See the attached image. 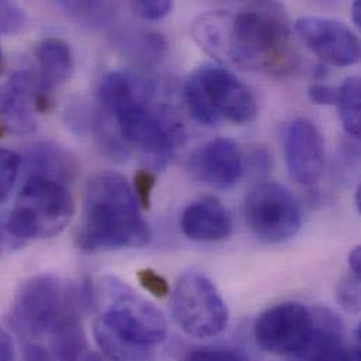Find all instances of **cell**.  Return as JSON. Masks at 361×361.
Returning a JSON list of instances; mask_svg holds the SVG:
<instances>
[{
  "mask_svg": "<svg viewBox=\"0 0 361 361\" xmlns=\"http://www.w3.org/2000/svg\"><path fill=\"white\" fill-rule=\"evenodd\" d=\"M314 326V312L298 302H281L266 310L256 321L255 341L264 352L298 357Z\"/></svg>",
  "mask_w": 361,
  "mask_h": 361,
  "instance_id": "cell-10",
  "label": "cell"
},
{
  "mask_svg": "<svg viewBox=\"0 0 361 361\" xmlns=\"http://www.w3.org/2000/svg\"><path fill=\"white\" fill-rule=\"evenodd\" d=\"M20 164L21 161L17 154L10 149L0 148V202L8 197L18 176Z\"/></svg>",
  "mask_w": 361,
  "mask_h": 361,
  "instance_id": "cell-24",
  "label": "cell"
},
{
  "mask_svg": "<svg viewBox=\"0 0 361 361\" xmlns=\"http://www.w3.org/2000/svg\"><path fill=\"white\" fill-rule=\"evenodd\" d=\"M352 346L346 345L342 324L331 312L321 310L314 314V326L298 356L302 361H348Z\"/></svg>",
  "mask_w": 361,
  "mask_h": 361,
  "instance_id": "cell-16",
  "label": "cell"
},
{
  "mask_svg": "<svg viewBox=\"0 0 361 361\" xmlns=\"http://www.w3.org/2000/svg\"><path fill=\"white\" fill-rule=\"evenodd\" d=\"M56 6L73 21L90 30L110 25L118 10V4L110 1H58Z\"/></svg>",
  "mask_w": 361,
  "mask_h": 361,
  "instance_id": "cell-21",
  "label": "cell"
},
{
  "mask_svg": "<svg viewBox=\"0 0 361 361\" xmlns=\"http://www.w3.org/2000/svg\"><path fill=\"white\" fill-rule=\"evenodd\" d=\"M284 158L290 176L311 185L325 171V144L319 130L305 118H295L284 130Z\"/></svg>",
  "mask_w": 361,
  "mask_h": 361,
  "instance_id": "cell-12",
  "label": "cell"
},
{
  "mask_svg": "<svg viewBox=\"0 0 361 361\" xmlns=\"http://www.w3.org/2000/svg\"><path fill=\"white\" fill-rule=\"evenodd\" d=\"M295 32L304 45L334 66H352L360 61V41L342 21L305 16L295 21Z\"/></svg>",
  "mask_w": 361,
  "mask_h": 361,
  "instance_id": "cell-11",
  "label": "cell"
},
{
  "mask_svg": "<svg viewBox=\"0 0 361 361\" xmlns=\"http://www.w3.org/2000/svg\"><path fill=\"white\" fill-rule=\"evenodd\" d=\"M27 175H41L69 183L78 172L75 158L63 148L41 142L32 145L25 155Z\"/></svg>",
  "mask_w": 361,
  "mask_h": 361,
  "instance_id": "cell-20",
  "label": "cell"
},
{
  "mask_svg": "<svg viewBox=\"0 0 361 361\" xmlns=\"http://www.w3.org/2000/svg\"><path fill=\"white\" fill-rule=\"evenodd\" d=\"M190 171L211 187L231 188L243 173L242 152L231 138H215L194 152L190 158Z\"/></svg>",
  "mask_w": 361,
  "mask_h": 361,
  "instance_id": "cell-14",
  "label": "cell"
},
{
  "mask_svg": "<svg viewBox=\"0 0 361 361\" xmlns=\"http://www.w3.org/2000/svg\"><path fill=\"white\" fill-rule=\"evenodd\" d=\"M348 361H361L360 357V331L357 329L356 338H355V345L350 349V356Z\"/></svg>",
  "mask_w": 361,
  "mask_h": 361,
  "instance_id": "cell-35",
  "label": "cell"
},
{
  "mask_svg": "<svg viewBox=\"0 0 361 361\" xmlns=\"http://www.w3.org/2000/svg\"><path fill=\"white\" fill-rule=\"evenodd\" d=\"M180 226L183 233L194 242H218L232 233L228 209L211 197L191 202L181 214Z\"/></svg>",
  "mask_w": 361,
  "mask_h": 361,
  "instance_id": "cell-15",
  "label": "cell"
},
{
  "mask_svg": "<svg viewBox=\"0 0 361 361\" xmlns=\"http://www.w3.org/2000/svg\"><path fill=\"white\" fill-rule=\"evenodd\" d=\"M103 291L107 308L93 326L103 356L107 361L155 360V349L168 334L162 311L116 279L104 280Z\"/></svg>",
  "mask_w": 361,
  "mask_h": 361,
  "instance_id": "cell-3",
  "label": "cell"
},
{
  "mask_svg": "<svg viewBox=\"0 0 361 361\" xmlns=\"http://www.w3.org/2000/svg\"><path fill=\"white\" fill-rule=\"evenodd\" d=\"M184 100L192 118L204 126H216L222 120L249 124L257 117V103L247 86L212 63L201 65L188 76Z\"/></svg>",
  "mask_w": 361,
  "mask_h": 361,
  "instance_id": "cell-5",
  "label": "cell"
},
{
  "mask_svg": "<svg viewBox=\"0 0 361 361\" xmlns=\"http://www.w3.org/2000/svg\"><path fill=\"white\" fill-rule=\"evenodd\" d=\"M25 24V13L21 7L10 1H0V32L13 34Z\"/></svg>",
  "mask_w": 361,
  "mask_h": 361,
  "instance_id": "cell-26",
  "label": "cell"
},
{
  "mask_svg": "<svg viewBox=\"0 0 361 361\" xmlns=\"http://www.w3.org/2000/svg\"><path fill=\"white\" fill-rule=\"evenodd\" d=\"M37 62L39 68L38 82L44 93L65 83L73 73L75 59L68 42L61 38H45L37 47Z\"/></svg>",
  "mask_w": 361,
  "mask_h": 361,
  "instance_id": "cell-18",
  "label": "cell"
},
{
  "mask_svg": "<svg viewBox=\"0 0 361 361\" xmlns=\"http://www.w3.org/2000/svg\"><path fill=\"white\" fill-rule=\"evenodd\" d=\"M349 264H350V270L352 274L357 279L361 277V247L357 246L352 250L350 256H349Z\"/></svg>",
  "mask_w": 361,
  "mask_h": 361,
  "instance_id": "cell-34",
  "label": "cell"
},
{
  "mask_svg": "<svg viewBox=\"0 0 361 361\" xmlns=\"http://www.w3.org/2000/svg\"><path fill=\"white\" fill-rule=\"evenodd\" d=\"M231 21L229 11H208L197 17L191 25L195 42L207 54L226 63L231 55Z\"/></svg>",
  "mask_w": 361,
  "mask_h": 361,
  "instance_id": "cell-19",
  "label": "cell"
},
{
  "mask_svg": "<svg viewBox=\"0 0 361 361\" xmlns=\"http://www.w3.org/2000/svg\"><path fill=\"white\" fill-rule=\"evenodd\" d=\"M149 80L126 72L106 73L97 89L99 103L116 126L124 144L137 148L152 169H162L180 142V126L155 102Z\"/></svg>",
  "mask_w": 361,
  "mask_h": 361,
  "instance_id": "cell-1",
  "label": "cell"
},
{
  "mask_svg": "<svg viewBox=\"0 0 361 361\" xmlns=\"http://www.w3.org/2000/svg\"><path fill=\"white\" fill-rule=\"evenodd\" d=\"M16 350L11 336L0 329V361H14Z\"/></svg>",
  "mask_w": 361,
  "mask_h": 361,
  "instance_id": "cell-33",
  "label": "cell"
},
{
  "mask_svg": "<svg viewBox=\"0 0 361 361\" xmlns=\"http://www.w3.org/2000/svg\"><path fill=\"white\" fill-rule=\"evenodd\" d=\"M336 106L346 133L355 138H359L361 133V89L359 78L350 76L341 85V87H338Z\"/></svg>",
  "mask_w": 361,
  "mask_h": 361,
  "instance_id": "cell-22",
  "label": "cell"
},
{
  "mask_svg": "<svg viewBox=\"0 0 361 361\" xmlns=\"http://www.w3.org/2000/svg\"><path fill=\"white\" fill-rule=\"evenodd\" d=\"M157 185V178L151 171H140L134 176V194L140 207L149 208L152 201V192Z\"/></svg>",
  "mask_w": 361,
  "mask_h": 361,
  "instance_id": "cell-29",
  "label": "cell"
},
{
  "mask_svg": "<svg viewBox=\"0 0 361 361\" xmlns=\"http://www.w3.org/2000/svg\"><path fill=\"white\" fill-rule=\"evenodd\" d=\"M73 208L68 183L27 175L3 229L14 240L52 238L69 224Z\"/></svg>",
  "mask_w": 361,
  "mask_h": 361,
  "instance_id": "cell-6",
  "label": "cell"
},
{
  "mask_svg": "<svg viewBox=\"0 0 361 361\" xmlns=\"http://www.w3.org/2000/svg\"><path fill=\"white\" fill-rule=\"evenodd\" d=\"M24 361H56L51 352L37 343H31L24 350Z\"/></svg>",
  "mask_w": 361,
  "mask_h": 361,
  "instance_id": "cell-32",
  "label": "cell"
},
{
  "mask_svg": "<svg viewBox=\"0 0 361 361\" xmlns=\"http://www.w3.org/2000/svg\"><path fill=\"white\" fill-rule=\"evenodd\" d=\"M245 222L250 232L264 243H281L294 238L302 225L300 205L281 184H257L246 197Z\"/></svg>",
  "mask_w": 361,
  "mask_h": 361,
  "instance_id": "cell-9",
  "label": "cell"
},
{
  "mask_svg": "<svg viewBox=\"0 0 361 361\" xmlns=\"http://www.w3.org/2000/svg\"><path fill=\"white\" fill-rule=\"evenodd\" d=\"M133 11L144 20L155 21L161 20L171 14L173 10V3L168 0H149V1H133L131 3Z\"/></svg>",
  "mask_w": 361,
  "mask_h": 361,
  "instance_id": "cell-27",
  "label": "cell"
},
{
  "mask_svg": "<svg viewBox=\"0 0 361 361\" xmlns=\"http://www.w3.org/2000/svg\"><path fill=\"white\" fill-rule=\"evenodd\" d=\"M120 47H123V49L134 59L141 62H155L164 55L166 42L159 34L131 32L121 37Z\"/></svg>",
  "mask_w": 361,
  "mask_h": 361,
  "instance_id": "cell-23",
  "label": "cell"
},
{
  "mask_svg": "<svg viewBox=\"0 0 361 361\" xmlns=\"http://www.w3.org/2000/svg\"><path fill=\"white\" fill-rule=\"evenodd\" d=\"M137 277H138V281L142 286V288L145 291H148L149 294H152L154 297L165 298L169 294L171 288H169L168 280L164 276H161L159 273H157L155 270H151V269L140 270Z\"/></svg>",
  "mask_w": 361,
  "mask_h": 361,
  "instance_id": "cell-28",
  "label": "cell"
},
{
  "mask_svg": "<svg viewBox=\"0 0 361 361\" xmlns=\"http://www.w3.org/2000/svg\"><path fill=\"white\" fill-rule=\"evenodd\" d=\"M82 215L76 243L83 252L142 247L151 240L133 187L117 173L104 172L89 180Z\"/></svg>",
  "mask_w": 361,
  "mask_h": 361,
  "instance_id": "cell-2",
  "label": "cell"
},
{
  "mask_svg": "<svg viewBox=\"0 0 361 361\" xmlns=\"http://www.w3.org/2000/svg\"><path fill=\"white\" fill-rule=\"evenodd\" d=\"M300 62L281 4L255 3L239 13H232L229 63L286 78L298 69Z\"/></svg>",
  "mask_w": 361,
  "mask_h": 361,
  "instance_id": "cell-4",
  "label": "cell"
},
{
  "mask_svg": "<svg viewBox=\"0 0 361 361\" xmlns=\"http://www.w3.org/2000/svg\"><path fill=\"white\" fill-rule=\"evenodd\" d=\"M336 298L348 312H359L360 310V279L352 276L343 280L338 287Z\"/></svg>",
  "mask_w": 361,
  "mask_h": 361,
  "instance_id": "cell-25",
  "label": "cell"
},
{
  "mask_svg": "<svg viewBox=\"0 0 361 361\" xmlns=\"http://www.w3.org/2000/svg\"><path fill=\"white\" fill-rule=\"evenodd\" d=\"M0 65H1V49H0Z\"/></svg>",
  "mask_w": 361,
  "mask_h": 361,
  "instance_id": "cell-38",
  "label": "cell"
},
{
  "mask_svg": "<svg viewBox=\"0 0 361 361\" xmlns=\"http://www.w3.org/2000/svg\"><path fill=\"white\" fill-rule=\"evenodd\" d=\"M308 96L312 103L321 106H332L336 104L338 100V87L324 83H314L308 89Z\"/></svg>",
  "mask_w": 361,
  "mask_h": 361,
  "instance_id": "cell-31",
  "label": "cell"
},
{
  "mask_svg": "<svg viewBox=\"0 0 361 361\" xmlns=\"http://www.w3.org/2000/svg\"><path fill=\"white\" fill-rule=\"evenodd\" d=\"M83 290H69L51 274H39L27 280L18 290L11 308V325L28 338L48 335L58 319L72 307H80Z\"/></svg>",
  "mask_w": 361,
  "mask_h": 361,
  "instance_id": "cell-7",
  "label": "cell"
},
{
  "mask_svg": "<svg viewBox=\"0 0 361 361\" xmlns=\"http://www.w3.org/2000/svg\"><path fill=\"white\" fill-rule=\"evenodd\" d=\"M47 93L31 72H16L0 90V117L4 127L17 135L35 130L34 109L47 110Z\"/></svg>",
  "mask_w": 361,
  "mask_h": 361,
  "instance_id": "cell-13",
  "label": "cell"
},
{
  "mask_svg": "<svg viewBox=\"0 0 361 361\" xmlns=\"http://www.w3.org/2000/svg\"><path fill=\"white\" fill-rule=\"evenodd\" d=\"M48 335L51 355L56 361H106L90 349L78 307L69 308Z\"/></svg>",
  "mask_w": 361,
  "mask_h": 361,
  "instance_id": "cell-17",
  "label": "cell"
},
{
  "mask_svg": "<svg viewBox=\"0 0 361 361\" xmlns=\"http://www.w3.org/2000/svg\"><path fill=\"white\" fill-rule=\"evenodd\" d=\"M361 204V187L359 185L357 190H356V207H357V211L360 212Z\"/></svg>",
  "mask_w": 361,
  "mask_h": 361,
  "instance_id": "cell-37",
  "label": "cell"
},
{
  "mask_svg": "<svg viewBox=\"0 0 361 361\" xmlns=\"http://www.w3.org/2000/svg\"><path fill=\"white\" fill-rule=\"evenodd\" d=\"M185 361H246V359L232 349L202 348L188 353Z\"/></svg>",
  "mask_w": 361,
  "mask_h": 361,
  "instance_id": "cell-30",
  "label": "cell"
},
{
  "mask_svg": "<svg viewBox=\"0 0 361 361\" xmlns=\"http://www.w3.org/2000/svg\"><path fill=\"white\" fill-rule=\"evenodd\" d=\"M172 315L181 331L195 339L221 335L229 322V311L214 283L198 271L178 279L172 295Z\"/></svg>",
  "mask_w": 361,
  "mask_h": 361,
  "instance_id": "cell-8",
  "label": "cell"
},
{
  "mask_svg": "<svg viewBox=\"0 0 361 361\" xmlns=\"http://www.w3.org/2000/svg\"><path fill=\"white\" fill-rule=\"evenodd\" d=\"M352 17H353V23L356 27L361 25V1L356 0L352 6Z\"/></svg>",
  "mask_w": 361,
  "mask_h": 361,
  "instance_id": "cell-36",
  "label": "cell"
}]
</instances>
